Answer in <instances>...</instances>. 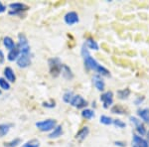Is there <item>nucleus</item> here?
<instances>
[{"mask_svg":"<svg viewBox=\"0 0 149 147\" xmlns=\"http://www.w3.org/2000/svg\"><path fill=\"white\" fill-rule=\"evenodd\" d=\"M129 118H130L131 122H133V123L136 125V131H137L141 136L145 135V134L147 133L145 126L143 125V123H141V121H139L137 118H135V117H133V116H130Z\"/></svg>","mask_w":149,"mask_h":147,"instance_id":"11","label":"nucleus"},{"mask_svg":"<svg viewBox=\"0 0 149 147\" xmlns=\"http://www.w3.org/2000/svg\"><path fill=\"white\" fill-rule=\"evenodd\" d=\"M88 133H90V128H88V126H84L83 128H81L78 132H77L76 138L80 141H83L86 138V136L88 135Z\"/></svg>","mask_w":149,"mask_h":147,"instance_id":"15","label":"nucleus"},{"mask_svg":"<svg viewBox=\"0 0 149 147\" xmlns=\"http://www.w3.org/2000/svg\"><path fill=\"white\" fill-rule=\"evenodd\" d=\"M3 45H4V47H5L7 50H9V51L13 50L14 48L16 47L15 42H14L13 39H12L11 37H9V36H6V37H4V39H3Z\"/></svg>","mask_w":149,"mask_h":147,"instance_id":"17","label":"nucleus"},{"mask_svg":"<svg viewBox=\"0 0 149 147\" xmlns=\"http://www.w3.org/2000/svg\"><path fill=\"white\" fill-rule=\"evenodd\" d=\"M64 20H65V23L67 25H74V24H77L80 21V18H79V15L77 12L74 11H70L66 15L64 16Z\"/></svg>","mask_w":149,"mask_h":147,"instance_id":"8","label":"nucleus"},{"mask_svg":"<svg viewBox=\"0 0 149 147\" xmlns=\"http://www.w3.org/2000/svg\"><path fill=\"white\" fill-rule=\"evenodd\" d=\"M1 93H2V91H1V90H0V95H1Z\"/></svg>","mask_w":149,"mask_h":147,"instance_id":"36","label":"nucleus"},{"mask_svg":"<svg viewBox=\"0 0 149 147\" xmlns=\"http://www.w3.org/2000/svg\"><path fill=\"white\" fill-rule=\"evenodd\" d=\"M100 123H102L104 125H110L113 123V119H111L109 116H107V115H102V116H100Z\"/></svg>","mask_w":149,"mask_h":147,"instance_id":"29","label":"nucleus"},{"mask_svg":"<svg viewBox=\"0 0 149 147\" xmlns=\"http://www.w3.org/2000/svg\"><path fill=\"white\" fill-rule=\"evenodd\" d=\"M146 134H147V138H148V140H149V131L147 132V133H146Z\"/></svg>","mask_w":149,"mask_h":147,"instance_id":"35","label":"nucleus"},{"mask_svg":"<svg viewBox=\"0 0 149 147\" xmlns=\"http://www.w3.org/2000/svg\"><path fill=\"white\" fill-rule=\"evenodd\" d=\"M132 147H149L147 140L138 135H133L132 138Z\"/></svg>","mask_w":149,"mask_h":147,"instance_id":"10","label":"nucleus"},{"mask_svg":"<svg viewBox=\"0 0 149 147\" xmlns=\"http://www.w3.org/2000/svg\"><path fill=\"white\" fill-rule=\"evenodd\" d=\"M74 93H72V91H66V93H64V95H63V100H64V102H66V103H71L72 102V100H73V98H74Z\"/></svg>","mask_w":149,"mask_h":147,"instance_id":"27","label":"nucleus"},{"mask_svg":"<svg viewBox=\"0 0 149 147\" xmlns=\"http://www.w3.org/2000/svg\"><path fill=\"white\" fill-rule=\"evenodd\" d=\"M0 88L3 91L10 90V84L8 81H6L5 78H0Z\"/></svg>","mask_w":149,"mask_h":147,"instance_id":"25","label":"nucleus"},{"mask_svg":"<svg viewBox=\"0 0 149 147\" xmlns=\"http://www.w3.org/2000/svg\"><path fill=\"white\" fill-rule=\"evenodd\" d=\"M17 47L20 50L21 55H30V45L28 43V39L23 33L18 34V43Z\"/></svg>","mask_w":149,"mask_h":147,"instance_id":"3","label":"nucleus"},{"mask_svg":"<svg viewBox=\"0 0 149 147\" xmlns=\"http://www.w3.org/2000/svg\"><path fill=\"white\" fill-rule=\"evenodd\" d=\"M21 147H40V142L37 139H31L26 142L25 144H23Z\"/></svg>","mask_w":149,"mask_h":147,"instance_id":"26","label":"nucleus"},{"mask_svg":"<svg viewBox=\"0 0 149 147\" xmlns=\"http://www.w3.org/2000/svg\"><path fill=\"white\" fill-rule=\"evenodd\" d=\"M137 114L141 119L146 122V123H149V108L139 109L137 111Z\"/></svg>","mask_w":149,"mask_h":147,"instance_id":"19","label":"nucleus"},{"mask_svg":"<svg viewBox=\"0 0 149 147\" xmlns=\"http://www.w3.org/2000/svg\"><path fill=\"white\" fill-rule=\"evenodd\" d=\"M5 10H6V6L3 5L2 2H0V14L3 13V12H5Z\"/></svg>","mask_w":149,"mask_h":147,"instance_id":"33","label":"nucleus"},{"mask_svg":"<svg viewBox=\"0 0 149 147\" xmlns=\"http://www.w3.org/2000/svg\"><path fill=\"white\" fill-rule=\"evenodd\" d=\"M5 61V56H4V53L2 52V50H0V64H3Z\"/></svg>","mask_w":149,"mask_h":147,"instance_id":"32","label":"nucleus"},{"mask_svg":"<svg viewBox=\"0 0 149 147\" xmlns=\"http://www.w3.org/2000/svg\"><path fill=\"white\" fill-rule=\"evenodd\" d=\"M48 64H49L50 74H51L52 77L57 78V77H59L60 75H61L63 64H62L61 60H60L59 58H52V59H49Z\"/></svg>","mask_w":149,"mask_h":147,"instance_id":"2","label":"nucleus"},{"mask_svg":"<svg viewBox=\"0 0 149 147\" xmlns=\"http://www.w3.org/2000/svg\"><path fill=\"white\" fill-rule=\"evenodd\" d=\"M113 124L116 127H118V128H124L126 126L125 122H123L120 119H113Z\"/></svg>","mask_w":149,"mask_h":147,"instance_id":"30","label":"nucleus"},{"mask_svg":"<svg viewBox=\"0 0 149 147\" xmlns=\"http://www.w3.org/2000/svg\"><path fill=\"white\" fill-rule=\"evenodd\" d=\"M93 83L95 85V88L100 91H102L104 90V86H105V84L103 82V79H102V77L100 75H95V76L93 77Z\"/></svg>","mask_w":149,"mask_h":147,"instance_id":"12","label":"nucleus"},{"mask_svg":"<svg viewBox=\"0 0 149 147\" xmlns=\"http://www.w3.org/2000/svg\"><path fill=\"white\" fill-rule=\"evenodd\" d=\"M11 128V125L8 123H1L0 124V138L7 135L9 130Z\"/></svg>","mask_w":149,"mask_h":147,"instance_id":"21","label":"nucleus"},{"mask_svg":"<svg viewBox=\"0 0 149 147\" xmlns=\"http://www.w3.org/2000/svg\"><path fill=\"white\" fill-rule=\"evenodd\" d=\"M114 143H115V145H118V146H122V147L125 146V143H123V142H120V141H115Z\"/></svg>","mask_w":149,"mask_h":147,"instance_id":"34","label":"nucleus"},{"mask_svg":"<svg viewBox=\"0 0 149 147\" xmlns=\"http://www.w3.org/2000/svg\"><path fill=\"white\" fill-rule=\"evenodd\" d=\"M4 78L6 79V81H8L9 83H15L16 81V76L14 71L10 67H6L4 69Z\"/></svg>","mask_w":149,"mask_h":147,"instance_id":"13","label":"nucleus"},{"mask_svg":"<svg viewBox=\"0 0 149 147\" xmlns=\"http://www.w3.org/2000/svg\"><path fill=\"white\" fill-rule=\"evenodd\" d=\"M36 127L42 132H47L54 130L55 127L57 126V121L55 119H46L42 121L36 122Z\"/></svg>","mask_w":149,"mask_h":147,"instance_id":"4","label":"nucleus"},{"mask_svg":"<svg viewBox=\"0 0 149 147\" xmlns=\"http://www.w3.org/2000/svg\"><path fill=\"white\" fill-rule=\"evenodd\" d=\"M62 76L64 77L68 81H71V79H74V74L72 72V70L70 67H68L67 65H63V68H62Z\"/></svg>","mask_w":149,"mask_h":147,"instance_id":"16","label":"nucleus"},{"mask_svg":"<svg viewBox=\"0 0 149 147\" xmlns=\"http://www.w3.org/2000/svg\"><path fill=\"white\" fill-rule=\"evenodd\" d=\"M62 134H63V127H62V125H57L55 129L52 130V132L49 134V138H57V137L61 136Z\"/></svg>","mask_w":149,"mask_h":147,"instance_id":"18","label":"nucleus"},{"mask_svg":"<svg viewBox=\"0 0 149 147\" xmlns=\"http://www.w3.org/2000/svg\"><path fill=\"white\" fill-rule=\"evenodd\" d=\"M81 56L84 58V61H85V66L88 69L90 70H93L97 73L102 75V76L105 77H110V73L107 69H105L104 67H102V65H100L97 62V60L93 59V58L91 56L90 53H88V49H86V45L83 46L81 48Z\"/></svg>","mask_w":149,"mask_h":147,"instance_id":"1","label":"nucleus"},{"mask_svg":"<svg viewBox=\"0 0 149 147\" xmlns=\"http://www.w3.org/2000/svg\"><path fill=\"white\" fill-rule=\"evenodd\" d=\"M130 95V90L129 88H123V90L117 91V95L120 100H126Z\"/></svg>","mask_w":149,"mask_h":147,"instance_id":"23","label":"nucleus"},{"mask_svg":"<svg viewBox=\"0 0 149 147\" xmlns=\"http://www.w3.org/2000/svg\"><path fill=\"white\" fill-rule=\"evenodd\" d=\"M43 107H47V108H54L55 107H56V102H55L54 100H51V102H43Z\"/></svg>","mask_w":149,"mask_h":147,"instance_id":"31","label":"nucleus"},{"mask_svg":"<svg viewBox=\"0 0 149 147\" xmlns=\"http://www.w3.org/2000/svg\"><path fill=\"white\" fill-rule=\"evenodd\" d=\"M70 105H71L72 107L78 108V109H81V108H85L86 105H88V102H86L81 95H74Z\"/></svg>","mask_w":149,"mask_h":147,"instance_id":"6","label":"nucleus"},{"mask_svg":"<svg viewBox=\"0 0 149 147\" xmlns=\"http://www.w3.org/2000/svg\"><path fill=\"white\" fill-rule=\"evenodd\" d=\"M111 112L117 113V114H124V113H126L125 109L122 107H120V105H113V107H111Z\"/></svg>","mask_w":149,"mask_h":147,"instance_id":"28","label":"nucleus"},{"mask_svg":"<svg viewBox=\"0 0 149 147\" xmlns=\"http://www.w3.org/2000/svg\"><path fill=\"white\" fill-rule=\"evenodd\" d=\"M81 116L86 119H92L93 117H95V111L90 108H86L81 111Z\"/></svg>","mask_w":149,"mask_h":147,"instance_id":"22","label":"nucleus"},{"mask_svg":"<svg viewBox=\"0 0 149 147\" xmlns=\"http://www.w3.org/2000/svg\"><path fill=\"white\" fill-rule=\"evenodd\" d=\"M86 48H88V49H91V50H95V51H97L98 48H100L97 41H95L93 38H88V39L86 40Z\"/></svg>","mask_w":149,"mask_h":147,"instance_id":"20","label":"nucleus"},{"mask_svg":"<svg viewBox=\"0 0 149 147\" xmlns=\"http://www.w3.org/2000/svg\"><path fill=\"white\" fill-rule=\"evenodd\" d=\"M100 100L103 103V107L109 108L113 103V93L112 91H105L100 95Z\"/></svg>","mask_w":149,"mask_h":147,"instance_id":"7","label":"nucleus"},{"mask_svg":"<svg viewBox=\"0 0 149 147\" xmlns=\"http://www.w3.org/2000/svg\"><path fill=\"white\" fill-rule=\"evenodd\" d=\"M20 55H21L20 50H19V48L17 47V45H16V47L14 48L13 50H11V51H9L8 55H7V60H8L9 62L17 61L18 58L20 57Z\"/></svg>","mask_w":149,"mask_h":147,"instance_id":"14","label":"nucleus"},{"mask_svg":"<svg viewBox=\"0 0 149 147\" xmlns=\"http://www.w3.org/2000/svg\"><path fill=\"white\" fill-rule=\"evenodd\" d=\"M20 143H21L20 138H14L10 141L5 142L4 143V147H17Z\"/></svg>","mask_w":149,"mask_h":147,"instance_id":"24","label":"nucleus"},{"mask_svg":"<svg viewBox=\"0 0 149 147\" xmlns=\"http://www.w3.org/2000/svg\"><path fill=\"white\" fill-rule=\"evenodd\" d=\"M9 7L11 8V10L8 12L9 15H17V14H20L22 12L28 10L29 7L24 3H21V2H14V3L9 4Z\"/></svg>","mask_w":149,"mask_h":147,"instance_id":"5","label":"nucleus"},{"mask_svg":"<svg viewBox=\"0 0 149 147\" xmlns=\"http://www.w3.org/2000/svg\"><path fill=\"white\" fill-rule=\"evenodd\" d=\"M17 66L21 69L28 68L31 65V57L30 55H20L17 61Z\"/></svg>","mask_w":149,"mask_h":147,"instance_id":"9","label":"nucleus"}]
</instances>
